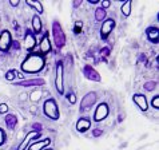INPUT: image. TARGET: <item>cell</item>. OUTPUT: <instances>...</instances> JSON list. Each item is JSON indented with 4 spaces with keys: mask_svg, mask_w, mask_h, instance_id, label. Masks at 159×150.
<instances>
[{
    "mask_svg": "<svg viewBox=\"0 0 159 150\" xmlns=\"http://www.w3.org/2000/svg\"><path fill=\"white\" fill-rule=\"evenodd\" d=\"M50 51H51V43L48 40V36L46 35L40 42V52L42 54H47V52H50Z\"/></svg>",
    "mask_w": 159,
    "mask_h": 150,
    "instance_id": "cell-17",
    "label": "cell"
},
{
    "mask_svg": "<svg viewBox=\"0 0 159 150\" xmlns=\"http://www.w3.org/2000/svg\"><path fill=\"white\" fill-rule=\"evenodd\" d=\"M38 95H42V92H40V91L34 92V94L31 95V99H32V101H38V99H39V96H38Z\"/></svg>",
    "mask_w": 159,
    "mask_h": 150,
    "instance_id": "cell-33",
    "label": "cell"
},
{
    "mask_svg": "<svg viewBox=\"0 0 159 150\" xmlns=\"http://www.w3.org/2000/svg\"><path fill=\"white\" fill-rule=\"evenodd\" d=\"M6 142V133H4V130L0 127V146Z\"/></svg>",
    "mask_w": 159,
    "mask_h": 150,
    "instance_id": "cell-26",
    "label": "cell"
},
{
    "mask_svg": "<svg viewBox=\"0 0 159 150\" xmlns=\"http://www.w3.org/2000/svg\"><path fill=\"white\" fill-rule=\"evenodd\" d=\"M96 99H98V95H96V92L91 91V92H87V94L83 96L82 102H80V111H87V110H90L92 106L95 105Z\"/></svg>",
    "mask_w": 159,
    "mask_h": 150,
    "instance_id": "cell-5",
    "label": "cell"
},
{
    "mask_svg": "<svg viewBox=\"0 0 159 150\" xmlns=\"http://www.w3.org/2000/svg\"><path fill=\"white\" fill-rule=\"evenodd\" d=\"M66 62H67V66H71V64H72L74 59L71 58V55H67V59H66Z\"/></svg>",
    "mask_w": 159,
    "mask_h": 150,
    "instance_id": "cell-36",
    "label": "cell"
},
{
    "mask_svg": "<svg viewBox=\"0 0 159 150\" xmlns=\"http://www.w3.org/2000/svg\"><path fill=\"white\" fill-rule=\"evenodd\" d=\"M10 4L12 7H16V6H19V0H11Z\"/></svg>",
    "mask_w": 159,
    "mask_h": 150,
    "instance_id": "cell-37",
    "label": "cell"
},
{
    "mask_svg": "<svg viewBox=\"0 0 159 150\" xmlns=\"http://www.w3.org/2000/svg\"><path fill=\"white\" fill-rule=\"evenodd\" d=\"M90 127H91V121L86 117L80 118V120L76 122V130L79 131V133H86Z\"/></svg>",
    "mask_w": 159,
    "mask_h": 150,
    "instance_id": "cell-13",
    "label": "cell"
},
{
    "mask_svg": "<svg viewBox=\"0 0 159 150\" xmlns=\"http://www.w3.org/2000/svg\"><path fill=\"white\" fill-rule=\"evenodd\" d=\"M32 28L35 31V34H40V31H42V20H40V16L35 15L32 17Z\"/></svg>",
    "mask_w": 159,
    "mask_h": 150,
    "instance_id": "cell-19",
    "label": "cell"
},
{
    "mask_svg": "<svg viewBox=\"0 0 159 150\" xmlns=\"http://www.w3.org/2000/svg\"><path fill=\"white\" fill-rule=\"evenodd\" d=\"M151 103H152V107L154 109H158L159 107V96L158 95H154L152 96V102Z\"/></svg>",
    "mask_w": 159,
    "mask_h": 150,
    "instance_id": "cell-25",
    "label": "cell"
},
{
    "mask_svg": "<svg viewBox=\"0 0 159 150\" xmlns=\"http://www.w3.org/2000/svg\"><path fill=\"white\" fill-rule=\"evenodd\" d=\"M106 15H107V11L103 10V8H96L95 10V19L98 20V21H102V20H104L106 19Z\"/></svg>",
    "mask_w": 159,
    "mask_h": 150,
    "instance_id": "cell-21",
    "label": "cell"
},
{
    "mask_svg": "<svg viewBox=\"0 0 159 150\" xmlns=\"http://www.w3.org/2000/svg\"><path fill=\"white\" fill-rule=\"evenodd\" d=\"M32 129H34V131H42L43 126H42V123H34V125H32Z\"/></svg>",
    "mask_w": 159,
    "mask_h": 150,
    "instance_id": "cell-29",
    "label": "cell"
},
{
    "mask_svg": "<svg viewBox=\"0 0 159 150\" xmlns=\"http://www.w3.org/2000/svg\"><path fill=\"white\" fill-rule=\"evenodd\" d=\"M82 3H83V0H75V2H72V7L74 8H78Z\"/></svg>",
    "mask_w": 159,
    "mask_h": 150,
    "instance_id": "cell-34",
    "label": "cell"
},
{
    "mask_svg": "<svg viewBox=\"0 0 159 150\" xmlns=\"http://www.w3.org/2000/svg\"><path fill=\"white\" fill-rule=\"evenodd\" d=\"M43 113H44V115L48 117L52 121L59 120V107H58V105H56V102L52 98L47 99L46 102H44V105H43Z\"/></svg>",
    "mask_w": 159,
    "mask_h": 150,
    "instance_id": "cell-3",
    "label": "cell"
},
{
    "mask_svg": "<svg viewBox=\"0 0 159 150\" xmlns=\"http://www.w3.org/2000/svg\"><path fill=\"white\" fill-rule=\"evenodd\" d=\"M4 121H6V125L10 130H14L17 125V117L15 114H7L6 118H4Z\"/></svg>",
    "mask_w": 159,
    "mask_h": 150,
    "instance_id": "cell-16",
    "label": "cell"
},
{
    "mask_svg": "<svg viewBox=\"0 0 159 150\" xmlns=\"http://www.w3.org/2000/svg\"><path fill=\"white\" fill-rule=\"evenodd\" d=\"M114 27H115V20H114V19H106L104 23L102 24V28H100V36H102V39H107L110 36V34L112 32Z\"/></svg>",
    "mask_w": 159,
    "mask_h": 150,
    "instance_id": "cell-9",
    "label": "cell"
},
{
    "mask_svg": "<svg viewBox=\"0 0 159 150\" xmlns=\"http://www.w3.org/2000/svg\"><path fill=\"white\" fill-rule=\"evenodd\" d=\"M6 113H8V105L0 103V114H6Z\"/></svg>",
    "mask_w": 159,
    "mask_h": 150,
    "instance_id": "cell-27",
    "label": "cell"
},
{
    "mask_svg": "<svg viewBox=\"0 0 159 150\" xmlns=\"http://www.w3.org/2000/svg\"><path fill=\"white\" fill-rule=\"evenodd\" d=\"M102 134H103V130L102 129H94V131H92V135L94 137H100Z\"/></svg>",
    "mask_w": 159,
    "mask_h": 150,
    "instance_id": "cell-31",
    "label": "cell"
},
{
    "mask_svg": "<svg viewBox=\"0 0 159 150\" xmlns=\"http://www.w3.org/2000/svg\"><path fill=\"white\" fill-rule=\"evenodd\" d=\"M146 35L147 39L154 45H158V39H159V30L157 27H148L146 30Z\"/></svg>",
    "mask_w": 159,
    "mask_h": 150,
    "instance_id": "cell-14",
    "label": "cell"
},
{
    "mask_svg": "<svg viewBox=\"0 0 159 150\" xmlns=\"http://www.w3.org/2000/svg\"><path fill=\"white\" fill-rule=\"evenodd\" d=\"M83 75H84V78L88 79V81H92V82H100V75L99 73L96 71V70L92 67L91 64H86L84 67H83Z\"/></svg>",
    "mask_w": 159,
    "mask_h": 150,
    "instance_id": "cell-6",
    "label": "cell"
},
{
    "mask_svg": "<svg viewBox=\"0 0 159 150\" xmlns=\"http://www.w3.org/2000/svg\"><path fill=\"white\" fill-rule=\"evenodd\" d=\"M27 6L28 7H32L35 11L36 12H39V14H43L44 12V10H43V4L40 3V2H32V0H27Z\"/></svg>",
    "mask_w": 159,
    "mask_h": 150,
    "instance_id": "cell-20",
    "label": "cell"
},
{
    "mask_svg": "<svg viewBox=\"0 0 159 150\" xmlns=\"http://www.w3.org/2000/svg\"><path fill=\"white\" fill-rule=\"evenodd\" d=\"M52 38H54V43L55 46L59 48H63L66 46V34L63 31V27H61V24L59 23L58 20H54V23H52Z\"/></svg>",
    "mask_w": 159,
    "mask_h": 150,
    "instance_id": "cell-2",
    "label": "cell"
},
{
    "mask_svg": "<svg viewBox=\"0 0 159 150\" xmlns=\"http://www.w3.org/2000/svg\"><path fill=\"white\" fill-rule=\"evenodd\" d=\"M68 101H70V102H71L72 105L76 102V96H75L74 92H70V94H68Z\"/></svg>",
    "mask_w": 159,
    "mask_h": 150,
    "instance_id": "cell-30",
    "label": "cell"
},
{
    "mask_svg": "<svg viewBox=\"0 0 159 150\" xmlns=\"http://www.w3.org/2000/svg\"><path fill=\"white\" fill-rule=\"evenodd\" d=\"M110 51H111V50H110V47H103L100 50V54L103 55V56H108L110 55Z\"/></svg>",
    "mask_w": 159,
    "mask_h": 150,
    "instance_id": "cell-28",
    "label": "cell"
},
{
    "mask_svg": "<svg viewBox=\"0 0 159 150\" xmlns=\"http://www.w3.org/2000/svg\"><path fill=\"white\" fill-rule=\"evenodd\" d=\"M110 6H111V3H110L108 0H103V2H102V8H103V10H106V8H108Z\"/></svg>",
    "mask_w": 159,
    "mask_h": 150,
    "instance_id": "cell-32",
    "label": "cell"
},
{
    "mask_svg": "<svg viewBox=\"0 0 159 150\" xmlns=\"http://www.w3.org/2000/svg\"><path fill=\"white\" fill-rule=\"evenodd\" d=\"M88 3H90V4H96V3H98V0H88Z\"/></svg>",
    "mask_w": 159,
    "mask_h": 150,
    "instance_id": "cell-38",
    "label": "cell"
},
{
    "mask_svg": "<svg viewBox=\"0 0 159 150\" xmlns=\"http://www.w3.org/2000/svg\"><path fill=\"white\" fill-rule=\"evenodd\" d=\"M55 87L58 92L61 95L64 92V81H63V62L59 60L56 63V73H55Z\"/></svg>",
    "mask_w": 159,
    "mask_h": 150,
    "instance_id": "cell-4",
    "label": "cell"
},
{
    "mask_svg": "<svg viewBox=\"0 0 159 150\" xmlns=\"http://www.w3.org/2000/svg\"><path fill=\"white\" fill-rule=\"evenodd\" d=\"M44 150H52V149H44Z\"/></svg>",
    "mask_w": 159,
    "mask_h": 150,
    "instance_id": "cell-39",
    "label": "cell"
},
{
    "mask_svg": "<svg viewBox=\"0 0 159 150\" xmlns=\"http://www.w3.org/2000/svg\"><path fill=\"white\" fill-rule=\"evenodd\" d=\"M40 134H42V131H34V130H31L30 133L25 135V138L23 139V142H21L20 145H19V148H17V150H25L28 146H30V142L32 139H36V138H39L40 137Z\"/></svg>",
    "mask_w": 159,
    "mask_h": 150,
    "instance_id": "cell-11",
    "label": "cell"
},
{
    "mask_svg": "<svg viewBox=\"0 0 159 150\" xmlns=\"http://www.w3.org/2000/svg\"><path fill=\"white\" fill-rule=\"evenodd\" d=\"M131 6H132V2H126V3H123L120 11H122V14L125 15V16H130V14H131Z\"/></svg>",
    "mask_w": 159,
    "mask_h": 150,
    "instance_id": "cell-22",
    "label": "cell"
},
{
    "mask_svg": "<svg viewBox=\"0 0 159 150\" xmlns=\"http://www.w3.org/2000/svg\"><path fill=\"white\" fill-rule=\"evenodd\" d=\"M51 143V139L50 138H44L42 141H36V142H34L32 145H30L27 148V150H43L46 146Z\"/></svg>",
    "mask_w": 159,
    "mask_h": 150,
    "instance_id": "cell-15",
    "label": "cell"
},
{
    "mask_svg": "<svg viewBox=\"0 0 159 150\" xmlns=\"http://www.w3.org/2000/svg\"><path fill=\"white\" fill-rule=\"evenodd\" d=\"M108 113H110L108 105H107V103H100L98 107L95 109V113H94V121H95V122L103 121L104 118H107Z\"/></svg>",
    "mask_w": 159,
    "mask_h": 150,
    "instance_id": "cell-8",
    "label": "cell"
},
{
    "mask_svg": "<svg viewBox=\"0 0 159 150\" xmlns=\"http://www.w3.org/2000/svg\"><path fill=\"white\" fill-rule=\"evenodd\" d=\"M44 67V59L39 54H30L21 63V70L24 73H39Z\"/></svg>",
    "mask_w": 159,
    "mask_h": 150,
    "instance_id": "cell-1",
    "label": "cell"
},
{
    "mask_svg": "<svg viewBox=\"0 0 159 150\" xmlns=\"http://www.w3.org/2000/svg\"><path fill=\"white\" fill-rule=\"evenodd\" d=\"M157 82L155 81H150V82H146L144 85H143V89L146 90V91H154L157 89Z\"/></svg>",
    "mask_w": 159,
    "mask_h": 150,
    "instance_id": "cell-23",
    "label": "cell"
},
{
    "mask_svg": "<svg viewBox=\"0 0 159 150\" xmlns=\"http://www.w3.org/2000/svg\"><path fill=\"white\" fill-rule=\"evenodd\" d=\"M132 101L136 103V106L142 110V111H147L148 110V101H147V96H146L144 94H134V96H132Z\"/></svg>",
    "mask_w": 159,
    "mask_h": 150,
    "instance_id": "cell-10",
    "label": "cell"
},
{
    "mask_svg": "<svg viewBox=\"0 0 159 150\" xmlns=\"http://www.w3.org/2000/svg\"><path fill=\"white\" fill-rule=\"evenodd\" d=\"M11 47L14 48V50H20V45H19V42H12Z\"/></svg>",
    "mask_w": 159,
    "mask_h": 150,
    "instance_id": "cell-35",
    "label": "cell"
},
{
    "mask_svg": "<svg viewBox=\"0 0 159 150\" xmlns=\"http://www.w3.org/2000/svg\"><path fill=\"white\" fill-rule=\"evenodd\" d=\"M15 77H16V71H15V70H10V71L6 74V79H7V81H12Z\"/></svg>",
    "mask_w": 159,
    "mask_h": 150,
    "instance_id": "cell-24",
    "label": "cell"
},
{
    "mask_svg": "<svg viewBox=\"0 0 159 150\" xmlns=\"http://www.w3.org/2000/svg\"><path fill=\"white\" fill-rule=\"evenodd\" d=\"M44 79L36 78V79H24V81L16 82L14 86H21V87H35V86H43Z\"/></svg>",
    "mask_w": 159,
    "mask_h": 150,
    "instance_id": "cell-12",
    "label": "cell"
},
{
    "mask_svg": "<svg viewBox=\"0 0 159 150\" xmlns=\"http://www.w3.org/2000/svg\"><path fill=\"white\" fill-rule=\"evenodd\" d=\"M11 45H12V38H11V34L10 31L4 30L2 31L0 34V51H8L11 48Z\"/></svg>",
    "mask_w": 159,
    "mask_h": 150,
    "instance_id": "cell-7",
    "label": "cell"
},
{
    "mask_svg": "<svg viewBox=\"0 0 159 150\" xmlns=\"http://www.w3.org/2000/svg\"><path fill=\"white\" fill-rule=\"evenodd\" d=\"M24 43H25V48L27 50H32V48L35 47V45H36V40H35V36L32 34H27L24 38Z\"/></svg>",
    "mask_w": 159,
    "mask_h": 150,
    "instance_id": "cell-18",
    "label": "cell"
}]
</instances>
